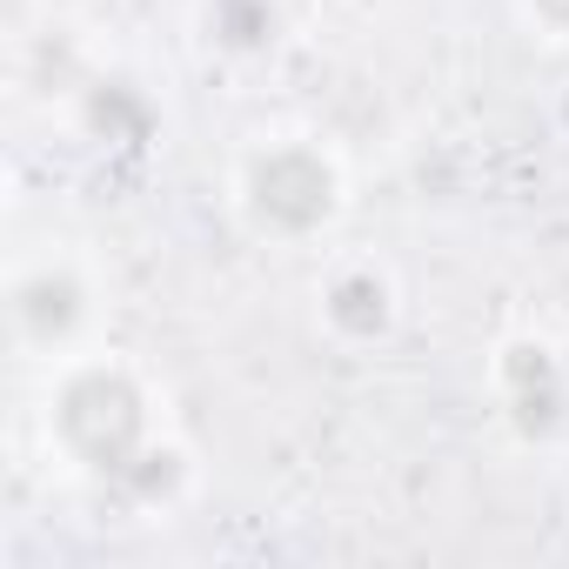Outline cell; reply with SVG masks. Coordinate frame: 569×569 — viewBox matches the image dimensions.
Instances as JSON below:
<instances>
[{
	"instance_id": "obj_1",
	"label": "cell",
	"mask_w": 569,
	"mask_h": 569,
	"mask_svg": "<svg viewBox=\"0 0 569 569\" xmlns=\"http://www.w3.org/2000/svg\"><path fill=\"white\" fill-rule=\"evenodd\" d=\"M48 429L54 442L88 469L101 476L108 489L161 442L154 436V409H148V389L114 369V362H81L61 376V389L48 396Z\"/></svg>"
},
{
	"instance_id": "obj_2",
	"label": "cell",
	"mask_w": 569,
	"mask_h": 569,
	"mask_svg": "<svg viewBox=\"0 0 569 569\" xmlns=\"http://www.w3.org/2000/svg\"><path fill=\"white\" fill-rule=\"evenodd\" d=\"M234 201L241 221L268 241H316L342 214V168L316 141H268L241 161Z\"/></svg>"
},
{
	"instance_id": "obj_3",
	"label": "cell",
	"mask_w": 569,
	"mask_h": 569,
	"mask_svg": "<svg viewBox=\"0 0 569 569\" xmlns=\"http://www.w3.org/2000/svg\"><path fill=\"white\" fill-rule=\"evenodd\" d=\"M88 281L68 261H34L8 281V322L28 349H68L88 329Z\"/></svg>"
},
{
	"instance_id": "obj_4",
	"label": "cell",
	"mask_w": 569,
	"mask_h": 569,
	"mask_svg": "<svg viewBox=\"0 0 569 569\" xmlns=\"http://www.w3.org/2000/svg\"><path fill=\"white\" fill-rule=\"evenodd\" d=\"M496 402L516 422V436H529V442L556 436L562 416H569V376H562L556 349L549 342H529V336L509 342L496 356Z\"/></svg>"
},
{
	"instance_id": "obj_5",
	"label": "cell",
	"mask_w": 569,
	"mask_h": 569,
	"mask_svg": "<svg viewBox=\"0 0 569 569\" xmlns=\"http://www.w3.org/2000/svg\"><path fill=\"white\" fill-rule=\"evenodd\" d=\"M322 322L336 342H382L396 329V281L369 261H349L322 281Z\"/></svg>"
},
{
	"instance_id": "obj_6",
	"label": "cell",
	"mask_w": 569,
	"mask_h": 569,
	"mask_svg": "<svg viewBox=\"0 0 569 569\" xmlns=\"http://www.w3.org/2000/svg\"><path fill=\"white\" fill-rule=\"evenodd\" d=\"M81 121H88L101 141H114V148H141V141L154 134V101H148L134 81H94L88 101H81Z\"/></svg>"
},
{
	"instance_id": "obj_7",
	"label": "cell",
	"mask_w": 569,
	"mask_h": 569,
	"mask_svg": "<svg viewBox=\"0 0 569 569\" xmlns=\"http://www.w3.org/2000/svg\"><path fill=\"white\" fill-rule=\"evenodd\" d=\"M281 34L274 0H208V41L228 54H268Z\"/></svg>"
},
{
	"instance_id": "obj_8",
	"label": "cell",
	"mask_w": 569,
	"mask_h": 569,
	"mask_svg": "<svg viewBox=\"0 0 569 569\" xmlns=\"http://www.w3.org/2000/svg\"><path fill=\"white\" fill-rule=\"evenodd\" d=\"M522 8H529V21H536L542 34L569 41V0H522Z\"/></svg>"
}]
</instances>
